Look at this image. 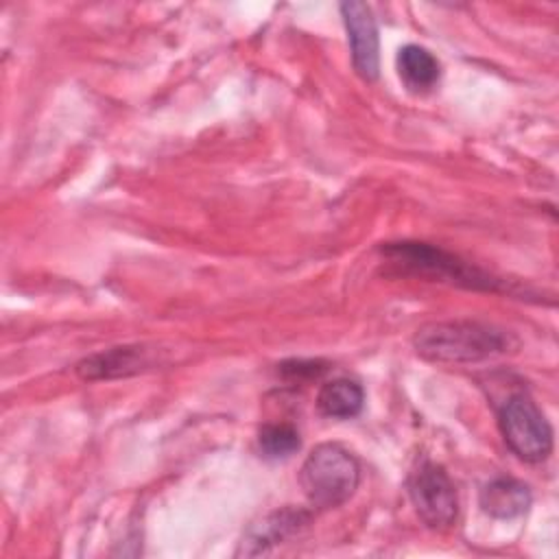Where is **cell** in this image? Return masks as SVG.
I'll list each match as a JSON object with an SVG mask.
<instances>
[{
	"label": "cell",
	"mask_w": 559,
	"mask_h": 559,
	"mask_svg": "<svg viewBox=\"0 0 559 559\" xmlns=\"http://www.w3.org/2000/svg\"><path fill=\"white\" fill-rule=\"evenodd\" d=\"M518 341L502 328L480 321H430L413 336L415 352L430 362L465 365L511 352Z\"/></svg>",
	"instance_id": "obj_1"
},
{
	"label": "cell",
	"mask_w": 559,
	"mask_h": 559,
	"mask_svg": "<svg viewBox=\"0 0 559 559\" xmlns=\"http://www.w3.org/2000/svg\"><path fill=\"white\" fill-rule=\"evenodd\" d=\"M382 260L386 262L389 271L397 275H413L426 277L430 282H448L472 290H489V293H509V284L504 280L452 255L439 247L428 242H386L380 247Z\"/></svg>",
	"instance_id": "obj_2"
},
{
	"label": "cell",
	"mask_w": 559,
	"mask_h": 559,
	"mask_svg": "<svg viewBox=\"0 0 559 559\" xmlns=\"http://www.w3.org/2000/svg\"><path fill=\"white\" fill-rule=\"evenodd\" d=\"M360 483L356 456L338 443H319L306 456L299 485L314 509H334L347 502Z\"/></svg>",
	"instance_id": "obj_3"
},
{
	"label": "cell",
	"mask_w": 559,
	"mask_h": 559,
	"mask_svg": "<svg viewBox=\"0 0 559 559\" xmlns=\"http://www.w3.org/2000/svg\"><path fill=\"white\" fill-rule=\"evenodd\" d=\"M498 428L509 450L526 463H539L552 450V428L526 391H515L500 404Z\"/></svg>",
	"instance_id": "obj_4"
},
{
	"label": "cell",
	"mask_w": 559,
	"mask_h": 559,
	"mask_svg": "<svg viewBox=\"0 0 559 559\" xmlns=\"http://www.w3.org/2000/svg\"><path fill=\"white\" fill-rule=\"evenodd\" d=\"M408 498L428 528H448L459 513V496L448 472L430 461L419 459L406 478Z\"/></svg>",
	"instance_id": "obj_5"
},
{
	"label": "cell",
	"mask_w": 559,
	"mask_h": 559,
	"mask_svg": "<svg viewBox=\"0 0 559 559\" xmlns=\"http://www.w3.org/2000/svg\"><path fill=\"white\" fill-rule=\"evenodd\" d=\"M338 9L347 31L354 70L362 81L371 83L380 74V41H378L376 17L369 4L358 0L341 2Z\"/></svg>",
	"instance_id": "obj_6"
},
{
	"label": "cell",
	"mask_w": 559,
	"mask_h": 559,
	"mask_svg": "<svg viewBox=\"0 0 559 559\" xmlns=\"http://www.w3.org/2000/svg\"><path fill=\"white\" fill-rule=\"evenodd\" d=\"M310 520H312V513L306 509L284 507V509L271 511L260 522L249 526L236 555H247V557L262 555L275 544H282L290 535L299 533L304 526H308Z\"/></svg>",
	"instance_id": "obj_7"
},
{
	"label": "cell",
	"mask_w": 559,
	"mask_h": 559,
	"mask_svg": "<svg viewBox=\"0 0 559 559\" xmlns=\"http://www.w3.org/2000/svg\"><path fill=\"white\" fill-rule=\"evenodd\" d=\"M153 365L151 352L142 345H120L96 352L76 365L83 380H114L140 373Z\"/></svg>",
	"instance_id": "obj_8"
},
{
	"label": "cell",
	"mask_w": 559,
	"mask_h": 559,
	"mask_svg": "<svg viewBox=\"0 0 559 559\" xmlns=\"http://www.w3.org/2000/svg\"><path fill=\"white\" fill-rule=\"evenodd\" d=\"M480 507L487 515L498 520H511L531 507V489L515 478L498 476L480 489Z\"/></svg>",
	"instance_id": "obj_9"
},
{
	"label": "cell",
	"mask_w": 559,
	"mask_h": 559,
	"mask_svg": "<svg viewBox=\"0 0 559 559\" xmlns=\"http://www.w3.org/2000/svg\"><path fill=\"white\" fill-rule=\"evenodd\" d=\"M397 72L411 92L421 94L437 85L441 76V66L430 50L408 44L397 52Z\"/></svg>",
	"instance_id": "obj_10"
},
{
	"label": "cell",
	"mask_w": 559,
	"mask_h": 559,
	"mask_svg": "<svg viewBox=\"0 0 559 559\" xmlns=\"http://www.w3.org/2000/svg\"><path fill=\"white\" fill-rule=\"evenodd\" d=\"M365 391L356 380L336 378L325 382L317 395V408L332 419H352L362 411Z\"/></svg>",
	"instance_id": "obj_11"
},
{
	"label": "cell",
	"mask_w": 559,
	"mask_h": 559,
	"mask_svg": "<svg viewBox=\"0 0 559 559\" xmlns=\"http://www.w3.org/2000/svg\"><path fill=\"white\" fill-rule=\"evenodd\" d=\"M258 445L269 459H286L299 450L301 439L290 424H264L258 432Z\"/></svg>",
	"instance_id": "obj_12"
},
{
	"label": "cell",
	"mask_w": 559,
	"mask_h": 559,
	"mask_svg": "<svg viewBox=\"0 0 559 559\" xmlns=\"http://www.w3.org/2000/svg\"><path fill=\"white\" fill-rule=\"evenodd\" d=\"M280 371L288 380H310L328 371V365L323 360H288L280 365Z\"/></svg>",
	"instance_id": "obj_13"
}]
</instances>
